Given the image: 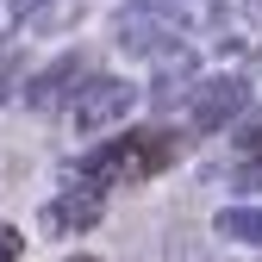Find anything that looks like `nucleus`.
Masks as SVG:
<instances>
[{"mask_svg": "<svg viewBox=\"0 0 262 262\" xmlns=\"http://www.w3.org/2000/svg\"><path fill=\"white\" fill-rule=\"evenodd\" d=\"M19 256H25V231L0 219V262H19Z\"/></svg>", "mask_w": 262, "mask_h": 262, "instance_id": "9b49d317", "label": "nucleus"}, {"mask_svg": "<svg viewBox=\"0 0 262 262\" xmlns=\"http://www.w3.org/2000/svg\"><path fill=\"white\" fill-rule=\"evenodd\" d=\"M100 219H106V193L88 187V181H75V187H62L56 200H44L38 231H44V237H81V231H94Z\"/></svg>", "mask_w": 262, "mask_h": 262, "instance_id": "39448f33", "label": "nucleus"}, {"mask_svg": "<svg viewBox=\"0 0 262 262\" xmlns=\"http://www.w3.org/2000/svg\"><path fill=\"white\" fill-rule=\"evenodd\" d=\"M244 88H250V106H262V44L250 50V69H244Z\"/></svg>", "mask_w": 262, "mask_h": 262, "instance_id": "f8f14e48", "label": "nucleus"}, {"mask_svg": "<svg viewBox=\"0 0 262 262\" xmlns=\"http://www.w3.org/2000/svg\"><path fill=\"white\" fill-rule=\"evenodd\" d=\"M244 106H250L244 69H219V75H200V81L187 88V100H181V119H187V131L212 138V131H225V125H231Z\"/></svg>", "mask_w": 262, "mask_h": 262, "instance_id": "7ed1b4c3", "label": "nucleus"}, {"mask_svg": "<svg viewBox=\"0 0 262 262\" xmlns=\"http://www.w3.org/2000/svg\"><path fill=\"white\" fill-rule=\"evenodd\" d=\"M81 81V56H56L50 69H38L31 75V88H25V106H38V113H50V106H62L69 100V88Z\"/></svg>", "mask_w": 262, "mask_h": 262, "instance_id": "6e6552de", "label": "nucleus"}, {"mask_svg": "<svg viewBox=\"0 0 262 262\" xmlns=\"http://www.w3.org/2000/svg\"><path fill=\"white\" fill-rule=\"evenodd\" d=\"M231 144H237V156L250 162V169H262V125H244L237 138H231Z\"/></svg>", "mask_w": 262, "mask_h": 262, "instance_id": "9d476101", "label": "nucleus"}, {"mask_svg": "<svg viewBox=\"0 0 262 262\" xmlns=\"http://www.w3.org/2000/svg\"><path fill=\"white\" fill-rule=\"evenodd\" d=\"M181 162V138L169 125H138V131H125V138H106L100 150H88L81 162H75V181H88V187H144V181H156L162 169H175Z\"/></svg>", "mask_w": 262, "mask_h": 262, "instance_id": "f257e3e1", "label": "nucleus"}, {"mask_svg": "<svg viewBox=\"0 0 262 262\" xmlns=\"http://www.w3.org/2000/svg\"><path fill=\"white\" fill-rule=\"evenodd\" d=\"M212 231H219L225 244L262 250V206H219V212H212Z\"/></svg>", "mask_w": 262, "mask_h": 262, "instance_id": "1a4fd4ad", "label": "nucleus"}, {"mask_svg": "<svg viewBox=\"0 0 262 262\" xmlns=\"http://www.w3.org/2000/svg\"><path fill=\"white\" fill-rule=\"evenodd\" d=\"M150 62H156V75H150V106H181L187 88L200 81V50H193L187 38H175V44H162Z\"/></svg>", "mask_w": 262, "mask_h": 262, "instance_id": "423d86ee", "label": "nucleus"}, {"mask_svg": "<svg viewBox=\"0 0 262 262\" xmlns=\"http://www.w3.org/2000/svg\"><path fill=\"white\" fill-rule=\"evenodd\" d=\"M62 262H106V256H62Z\"/></svg>", "mask_w": 262, "mask_h": 262, "instance_id": "2eb2a0df", "label": "nucleus"}, {"mask_svg": "<svg viewBox=\"0 0 262 262\" xmlns=\"http://www.w3.org/2000/svg\"><path fill=\"white\" fill-rule=\"evenodd\" d=\"M131 106H138V88L125 75H81L62 100V125L69 138H106V131H125Z\"/></svg>", "mask_w": 262, "mask_h": 262, "instance_id": "f03ea898", "label": "nucleus"}, {"mask_svg": "<svg viewBox=\"0 0 262 262\" xmlns=\"http://www.w3.org/2000/svg\"><path fill=\"white\" fill-rule=\"evenodd\" d=\"M25 7H31V0H0V38H13V31H19Z\"/></svg>", "mask_w": 262, "mask_h": 262, "instance_id": "ddd939ff", "label": "nucleus"}, {"mask_svg": "<svg viewBox=\"0 0 262 262\" xmlns=\"http://www.w3.org/2000/svg\"><path fill=\"white\" fill-rule=\"evenodd\" d=\"M175 38H181V31H175V19H169L162 0H131V7L113 13V44L125 56H156L162 44H175Z\"/></svg>", "mask_w": 262, "mask_h": 262, "instance_id": "20e7f679", "label": "nucleus"}, {"mask_svg": "<svg viewBox=\"0 0 262 262\" xmlns=\"http://www.w3.org/2000/svg\"><path fill=\"white\" fill-rule=\"evenodd\" d=\"M13 81H19V69H13V62H0V106L13 100Z\"/></svg>", "mask_w": 262, "mask_h": 262, "instance_id": "4468645a", "label": "nucleus"}, {"mask_svg": "<svg viewBox=\"0 0 262 262\" xmlns=\"http://www.w3.org/2000/svg\"><path fill=\"white\" fill-rule=\"evenodd\" d=\"M81 13H88V0H31L25 19H19V31H25V38H62V31L81 25Z\"/></svg>", "mask_w": 262, "mask_h": 262, "instance_id": "0eeeda50", "label": "nucleus"}]
</instances>
